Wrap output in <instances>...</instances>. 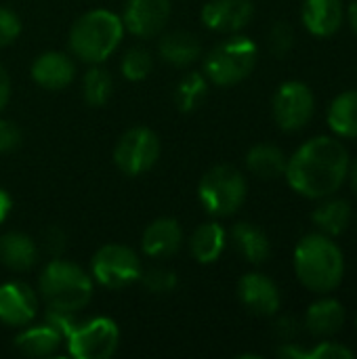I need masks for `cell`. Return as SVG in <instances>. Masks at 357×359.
Here are the masks:
<instances>
[{
  "mask_svg": "<svg viewBox=\"0 0 357 359\" xmlns=\"http://www.w3.org/2000/svg\"><path fill=\"white\" fill-rule=\"evenodd\" d=\"M349 149L339 137L318 135L288 158L284 177L299 196L322 200L341 191L349 175Z\"/></svg>",
  "mask_w": 357,
  "mask_h": 359,
  "instance_id": "1",
  "label": "cell"
},
{
  "mask_svg": "<svg viewBox=\"0 0 357 359\" xmlns=\"http://www.w3.org/2000/svg\"><path fill=\"white\" fill-rule=\"evenodd\" d=\"M295 273L299 282L316 292L328 294L337 290L345 276L343 250L324 233H309L301 238L295 248Z\"/></svg>",
  "mask_w": 357,
  "mask_h": 359,
  "instance_id": "2",
  "label": "cell"
},
{
  "mask_svg": "<svg viewBox=\"0 0 357 359\" xmlns=\"http://www.w3.org/2000/svg\"><path fill=\"white\" fill-rule=\"evenodd\" d=\"M124 36L122 19L107 11L95 8L76 19L69 29V50L84 63L99 65L109 59Z\"/></svg>",
  "mask_w": 357,
  "mask_h": 359,
  "instance_id": "3",
  "label": "cell"
},
{
  "mask_svg": "<svg viewBox=\"0 0 357 359\" xmlns=\"http://www.w3.org/2000/svg\"><path fill=\"white\" fill-rule=\"evenodd\" d=\"M40 294L48 309L76 313L93 299V278L76 263L53 259L40 273Z\"/></svg>",
  "mask_w": 357,
  "mask_h": 359,
  "instance_id": "4",
  "label": "cell"
},
{
  "mask_svg": "<svg viewBox=\"0 0 357 359\" xmlns=\"http://www.w3.org/2000/svg\"><path fill=\"white\" fill-rule=\"evenodd\" d=\"M259 59V48L248 36H231L217 46L204 59V76L217 86H234L246 80Z\"/></svg>",
  "mask_w": 357,
  "mask_h": 359,
  "instance_id": "5",
  "label": "cell"
},
{
  "mask_svg": "<svg viewBox=\"0 0 357 359\" xmlns=\"http://www.w3.org/2000/svg\"><path fill=\"white\" fill-rule=\"evenodd\" d=\"M248 194V183L244 175L229 166L219 164L206 170L198 185V200L204 210L213 217H231L236 215Z\"/></svg>",
  "mask_w": 357,
  "mask_h": 359,
  "instance_id": "6",
  "label": "cell"
},
{
  "mask_svg": "<svg viewBox=\"0 0 357 359\" xmlns=\"http://www.w3.org/2000/svg\"><path fill=\"white\" fill-rule=\"evenodd\" d=\"M143 267L137 252L124 244H105L90 259L93 280L107 290H122L141 280Z\"/></svg>",
  "mask_w": 357,
  "mask_h": 359,
  "instance_id": "7",
  "label": "cell"
},
{
  "mask_svg": "<svg viewBox=\"0 0 357 359\" xmlns=\"http://www.w3.org/2000/svg\"><path fill=\"white\" fill-rule=\"evenodd\" d=\"M67 339V351L76 359H109L120 345V330L109 318H93L76 324Z\"/></svg>",
  "mask_w": 357,
  "mask_h": 359,
  "instance_id": "8",
  "label": "cell"
},
{
  "mask_svg": "<svg viewBox=\"0 0 357 359\" xmlns=\"http://www.w3.org/2000/svg\"><path fill=\"white\" fill-rule=\"evenodd\" d=\"M160 158V139L147 126L128 128L114 147V162L126 177H139L154 168Z\"/></svg>",
  "mask_w": 357,
  "mask_h": 359,
  "instance_id": "9",
  "label": "cell"
},
{
  "mask_svg": "<svg viewBox=\"0 0 357 359\" xmlns=\"http://www.w3.org/2000/svg\"><path fill=\"white\" fill-rule=\"evenodd\" d=\"M274 120L286 133H297L305 128L316 114V97L314 90L299 80H288L278 86L274 101Z\"/></svg>",
  "mask_w": 357,
  "mask_h": 359,
  "instance_id": "10",
  "label": "cell"
},
{
  "mask_svg": "<svg viewBox=\"0 0 357 359\" xmlns=\"http://www.w3.org/2000/svg\"><path fill=\"white\" fill-rule=\"evenodd\" d=\"M173 11V0H126L122 23L133 36L151 38L160 34Z\"/></svg>",
  "mask_w": 357,
  "mask_h": 359,
  "instance_id": "11",
  "label": "cell"
},
{
  "mask_svg": "<svg viewBox=\"0 0 357 359\" xmlns=\"http://www.w3.org/2000/svg\"><path fill=\"white\" fill-rule=\"evenodd\" d=\"M255 15L250 0H210L202 6V23L219 34H238Z\"/></svg>",
  "mask_w": 357,
  "mask_h": 359,
  "instance_id": "12",
  "label": "cell"
},
{
  "mask_svg": "<svg viewBox=\"0 0 357 359\" xmlns=\"http://www.w3.org/2000/svg\"><path fill=\"white\" fill-rule=\"evenodd\" d=\"M238 297L250 313L261 318L276 316L282 305V297L276 282L257 271L242 276V280L238 282Z\"/></svg>",
  "mask_w": 357,
  "mask_h": 359,
  "instance_id": "13",
  "label": "cell"
},
{
  "mask_svg": "<svg viewBox=\"0 0 357 359\" xmlns=\"http://www.w3.org/2000/svg\"><path fill=\"white\" fill-rule=\"evenodd\" d=\"M38 313L36 292L23 282L0 286V322L6 326H27Z\"/></svg>",
  "mask_w": 357,
  "mask_h": 359,
  "instance_id": "14",
  "label": "cell"
},
{
  "mask_svg": "<svg viewBox=\"0 0 357 359\" xmlns=\"http://www.w3.org/2000/svg\"><path fill=\"white\" fill-rule=\"evenodd\" d=\"M303 25L309 34L326 38L341 29L345 21L343 0H303Z\"/></svg>",
  "mask_w": 357,
  "mask_h": 359,
  "instance_id": "15",
  "label": "cell"
},
{
  "mask_svg": "<svg viewBox=\"0 0 357 359\" xmlns=\"http://www.w3.org/2000/svg\"><path fill=\"white\" fill-rule=\"evenodd\" d=\"M183 246V229L179 221L164 217L147 225L141 238V248L151 259H168Z\"/></svg>",
  "mask_w": 357,
  "mask_h": 359,
  "instance_id": "16",
  "label": "cell"
},
{
  "mask_svg": "<svg viewBox=\"0 0 357 359\" xmlns=\"http://www.w3.org/2000/svg\"><path fill=\"white\" fill-rule=\"evenodd\" d=\"M76 74L74 61L59 50H46L32 63V80L46 90L65 88Z\"/></svg>",
  "mask_w": 357,
  "mask_h": 359,
  "instance_id": "17",
  "label": "cell"
},
{
  "mask_svg": "<svg viewBox=\"0 0 357 359\" xmlns=\"http://www.w3.org/2000/svg\"><path fill=\"white\" fill-rule=\"evenodd\" d=\"M345 320H347L345 307L337 299L322 297L309 305L303 326L309 334H314L318 339H330L343 330Z\"/></svg>",
  "mask_w": 357,
  "mask_h": 359,
  "instance_id": "18",
  "label": "cell"
},
{
  "mask_svg": "<svg viewBox=\"0 0 357 359\" xmlns=\"http://www.w3.org/2000/svg\"><path fill=\"white\" fill-rule=\"evenodd\" d=\"M311 221L320 233L328 238H339L351 225V204L337 196L322 198L316 210L311 212Z\"/></svg>",
  "mask_w": 357,
  "mask_h": 359,
  "instance_id": "19",
  "label": "cell"
},
{
  "mask_svg": "<svg viewBox=\"0 0 357 359\" xmlns=\"http://www.w3.org/2000/svg\"><path fill=\"white\" fill-rule=\"evenodd\" d=\"M38 261L36 242L19 231H8L0 238V263L11 271H29Z\"/></svg>",
  "mask_w": 357,
  "mask_h": 359,
  "instance_id": "20",
  "label": "cell"
},
{
  "mask_svg": "<svg viewBox=\"0 0 357 359\" xmlns=\"http://www.w3.org/2000/svg\"><path fill=\"white\" fill-rule=\"evenodd\" d=\"M231 242L236 246V250L252 265H263L269 255H271V244L269 238L265 236L263 229H259L257 225L248 223V221H240L231 227L229 231Z\"/></svg>",
  "mask_w": 357,
  "mask_h": 359,
  "instance_id": "21",
  "label": "cell"
},
{
  "mask_svg": "<svg viewBox=\"0 0 357 359\" xmlns=\"http://www.w3.org/2000/svg\"><path fill=\"white\" fill-rule=\"evenodd\" d=\"M61 343L63 334L48 322L40 326H29L15 339L17 351L27 358H48L61 347Z\"/></svg>",
  "mask_w": 357,
  "mask_h": 359,
  "instance_id": "22",
  "label": "cell"
},
{
  "mask_svg": "<svg viewBox=\"0 0 357 359\" xmlns=\"http://www.w3.org/2000/svg\"><path fill=\"white\" fill-rule=\"evenodd\" d=\"M225 246H227V231L217 221L198 225L189 240L191 255L202 265H210V263L219 261Z\"/></svg>",
  "mask_w": 357,
  "mask_h": 359,
  "instance_id": "23",
  "label": "cell"
},
{
  "mask_svg": "<svg viewBox=\"0 0 357 359\" xmlns=\"http://www.w3.org/2000/svg\"><path fill=\"white\" fill-rule=\"evenodd\" d=\"M158 53H160L162 61H166L175 67H185V65H191L200 57L202 44H200L198 36L177 29V32L166 34L160 40Z\"/></svg>",
  "mask_w": 357,
  "mask_h": 359,
  "instance_id": "24",
  "label": "cell"
},
{
  "mask_svg": "<svg viewBox=\"0 0 357 359\" xmlns=\"http://www.w3.org/2000/svg\"><path fill=\"white\" fill-rule=\"evenodd\" d=\"M286 164H288L286 154L278 145H271V143H259L246 154V168L255 177L265 179V181L284 177Z\"/></svg>",
  "mask_w": 357,
  "mask_h": 359,
  "instance_id": "25",
  "label": "cell"
},
{
  "mask_svg": "<svg viewBox=\"0 0 357 359\" xmlns=\"http://www.w3.org/2000/svg\"><path fill=\"white\" fill-rule=\"evenodd\" d=\"M328 126L339 139H357V90H345L328 107Z\"/></svg>",
  "mask_w": 357,
  "mask_h": 359,
  "instance_id": "26",
  "label": "cell"
},
{
  "mask_svg": "<svg viewBox=\"0 0 357 359\" xmlns=\"http://www.w3.org/2000/svg\"><path fill=\"white\" fill-rule=\"evenodd\" d=\"M278 358L286 359H353L356 353L341 345V343H332V341H322L318 343L316 347L311 349H305L301 345H297L295 341L292 343H282L278 347Z\"/></svg>",
  "mask_w": 357,
  "mask_h": 359,
  "instance_id": "27",
  "label": "cell"
},
{
  "mask_svg": "<svg viewBox=\"0 0 357 359\" xmlns=\"http://www.w3.org/2000/svg\"><path fill=\"white\" fill-rule=\"evenodd\" d=\"M206 93H208V78L200 72H189L175 86V103L181 111H194L202 105Z\"/></svg>",
  "mask_w": 357,
  "mask_h": 359,
  "instance_id": "28",
  "label": "cell"
},
{
  "mask_svg": "<svg viewBox=\"0 0 357 359\" xmlns=\"http://www.w3.org/2000/svg\"><path fill=\"white\" fill-rule=\"evenodd\" d=\"M114 90V80L107 69L93 65L82 78V97L90 107H101L109 101Z\"/></svg>",
  "mask_w": 357,
  "mask_h": 359,
  "instance_id": "29",
  "label": "cell"
},
{
  "mask_svg": "<svg viewBox=\"0 0 357 359\" xmlns=\"http://www.w3.org/2000/svg\"><path fill=\"white\" fill-rule=\"evenodd\" d=\"M151 65H154V59H151V53L143 46H135L130 48L124 57H122V63H120V69H122V76L130 82H139V80H145L151 72Z\"/></svg>",
  "mask_w": 357,
  "mask_h": 359,
  "instance_id": "30",
  "label": "cell"
},
{
  "mask_svg": "<svg viewBox=\"0 0 357 359\" xmlns=\"http://www.w3.org/2000/svg\"><path fill=\"white\" fill-rule=\"evenodd\" d=\"M141 282L151 294H168L177 288V273L164 267H154L141 273Z\"/></svg>",
  "mask_w": 357,
  "mask_h": 359,
  "instance_id": "31",
  "label": "cell"
},
{
  "mask_svg": "<svg viewBox=\"0 0 357 359\" xmlns=\"http://www.w3.org/2000/svg\"><path fill=\"white\" fill-rule=\"evenodd\" d=\"M267 42H269V50L276 57H286L295 46V29H292V25L286 23V21L274 23V27L269 29Z\"/></svg>",
  "mask_w": 357,
  "mask_h": 359,
  "instance_id": "32",
  "label": "cell"
},
{
  "mask_svg": "<svg viewBox=\"0 0 357 359\" xmlns=\"http://www.w3.org/2000/svg\"><path fill=\"white\" fill-rule=\"evenodd\" d=\"M19 34H21V19L17 17V13L6 6H0V48L13 44Z\"/></svg>",
  "mask_w": 357,
  "mask_h": 359,
  "instance_id": "33",
  "label": "cell"
},
{
  "mask_svg": "<svg viewBox=\"0 0 357 359\" xmlns=\"http://www.w3.org/2000/svg\"><path fill=\"white\" fill-rule=\"evenodd\" d=\"M21 145V130L11 120H0V154L15 151Z\"/></svg>",
  "mask_w": 357,
  "mask_h": 359,
  "instance_id": "34",
  "label": "cell"
},
{
  "mask_svg": "<svg viewBox=\"0 0 357 359\" xmlns=\"http://www.w3.org/2000/svg\"><path fill=\"white\" fill-rule=\"evenodd\" d=\"M274 332H276V337H278L282 343H292V341L299 337V332H301V324H299L295 318L284 316V318H280V320L274 324Z\"/></svg>",
  "mask_w": 357,
  "mask_h": 359,
  "instance_id": "35",
  "label": "cell"
},
{
  "mask_svg": "<svg viewBox=\"0 0 357 359\" xmlns=\"http://www.w3.org/2000/svg\"><path fill=\"white\" fill-rule=\"evenodd\" d=\"M44 242H46L48 252H53V257H57V255L65 248V236H63L57 227H50V229L46 231Z\"/></svg>",
  "mask_w": 357,
  "mask_h": 359,
  "instance_id": "36",
  "label": "cell"
},
{
  "mask_svg": "<svg viewBox=\"0 0 357 359\" xmlns=\"http://www.w3.org/2000/svg\"><path fill=\"white\" fill-rule=\"evenodd\" d=\"M8 97H11V78H8L6 69L0 65V111L8 103Z\"/></svg>",
  "mask_w": 357,
  "mask_h": 359,
  "instance_id": "37",
  "label": "cell"
},
{
  "mask_svg": "<svg viewBox=\"0 0 357 359\" xmlns=\"http://www.w3.org/2000/svg\"><path fill=\"white\" fill-rule=\"evenodd\" d=\"M11 208H13V198L6 189L0 187V225L8 219L11 215Z\"/></svg>",
  "mask_w": 357,
  "mask_h": 359,
  "instance_id": "38",
  "label": "cell"
},
{
  "mask_svg": "<svg viewBox=\"0 0 357 359\" xmlns=\"http://www.w3.org/2000/svg\"><path fill=\"white\" fill-rule=\"evenodd\" d=\"M347 19H349V25L351 29L357 34V0H353L347 8Z\"/></svg>",
  "mask_w": 357,
  "mask_h": 359,
  "instance_id": "39",
  "label": "cell"
},
{
  "mask_svg": "<svg viewBox=\"0 0 357 359\" xmlns=\"http://www.w3.org/2000/svg\"><path fill=\"white\" fill-rule=\"evenodd\" d=\"M347 179H349V183H351L353 194L357 196V158L349 164V175H347Z\"/></svg>",
  "mask_w": 357,
  "mask_h": 359,
  "instance_id": "40",
  "label": "cell"
},
{
  "mask_svg": "<svg viewBox=\"0 0 357 359\" xmlns=\"http://www.w3.org/2000/svg\"><path fill=\"white\" fill-rule=\"evenodd\" d=\"M356 330H357V316H356Z\"/></svg>",
  "mask_w": 357,
  "mask_h": 359,
  "instance_id": "41",
  "label": "cell"
}]
</instances>
